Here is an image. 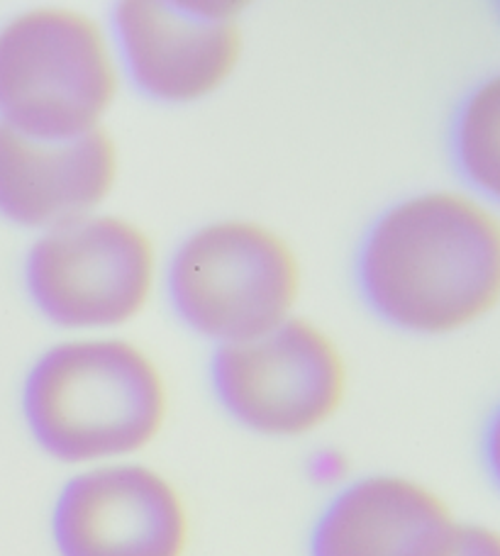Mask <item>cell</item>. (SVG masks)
Segmentation results:
<instances>
[{
	"mask_svg": "<svg viewBox=\"0 0 500 556\" xmlns=\"http://www.w3.org/2000/svg\"><path fill=\"white\" fill-rule=\"evenodd\" d=\"M359 298L396 332L442 340L500 311V211L462 186H429L382 207L352 260Z\"/></svg>",
	"mask_w": 500,
	"mask_h": 556,
	"instance_id": "obj_1",
	"label": "cell"
},
{
	"mask_svg": "<svg viewBox=\"0 0 500 556\" xmlns=\"http://www.w3.org/2000/svg\"><path fill=\"white\" fill-rule=\"evenodd\" d=\"M20 415L37 450L72 471L142 459L172 417V386L125 334H64L27 366Z\"/></svg>",
	"mask_w": 500,
	"mask_h": 556,
	"instance_id": "obj_2",
	"label": "cell"
},
{
	"mask_svg": "<svg viewBox=\"0 0 500 556\" xmlns=\"http://www.w3.org/2000/svg\"><path fill=\"white\" fill-rule=\"evenodd\" d=\"M105 20L74 5H37L0 25V125L39 139L108 127L123 93Z\"/></svg>",
	"mask_w": 500,
	"mask_h": 556,
	"instance_id": "obj_3",
	"label": "cell"
},
{
	"mask_svg": "<svg viewBox=\"0 0 500 556\" xmlns=\"http://www.w3.org/2000/svg\"><path fill=\"white\" fill-rule=\"evenodd\" d=\"M162 291L188 332L220 346L293 317L303 293V264L272 225L215 217L174 244L162 264Z\"/></svg>",
	"mask_w": 500,
	"mask_h": 556,
	"instance_id": "obj_4",
	"label": "cell"
},
{
	"mask_svg": "<svg viewBox=\"0 0 500 556\" xmlns=\"http://www.w3.org/2000/svg\"><path fill=\"white\" fill-rule=\"evenodd\" d=\"M162 264L147 227L98 211L35 235L23 283L35 311L64 334H117L154 301Z\"/></svg>",
	"mask_w": 500,
	"mask_h": 556,
	"instance_id": "obj_5",
	"label": "cell"
},
{
	"mask_svg": "<svg viewBox=\"0 0 500 556\" xmlns=\"http://www.w3.org/2000/svg\"><path fill=\"white\" fill-rule=\"evenodd\" d=\"M349 362L323 325L293 315L208 356V389L229 422L272 442L323 432L349 399Z\"/></svg>",
	"mask_w": 500,
	"mask_h": 556,
	"instance_id": "obj_6",
	"label": "cell"
},
{
	"mask_svg": "<svg viewBox=\"0 0 500 556\" xmlns=\"http://www.w3.org/2000/svg\"><path fill=\"white\" fill-rule=\"evenodd\" d=\"M242 13L229 0H120L105 23L125 86L172 108L213 98L242 64Z\"/></svg>",
	"mask_w": 500,
	"mask_h": 556,
	"instance_id": "obj_7",
	"label": "cell"
},
{
	"mask_svg": "<svg viewBox=\"0 0 500 556\" xmlns=\"http://www.w3.org/2000/svg\"><path fill=\"white\" fill-rule=\"evenodd\" d=\"M57 556H188L193 515L172 476L145 459L76 469L49 510Z\"/></svg>",
	"mask_w": 500,
	"mask_h": 556,
	"instance_id": "obj_8",
	"label": "cell"
},
{
	"mask_svg": "<svg viewBox=\"0 0 500 556\" xmlns=\"http://www.w3.org/2000/svg\"><path fill=\"white\" fill-rule=\"evenodd\" d=\"M462 518L433 485L400 471L352 476L310 522L305 556H449Z\"/></svg>",
	"mask_w": 500,
	"mask_h": 556,
	"instance_id": "obj_9",
	"label": "cell"
},
{
	"mask_svg": "<svg viewBox=\"0 0 500 556\" xmlns=\"http://www.w3.org/2000/svg\"><path fill=\"white\" fill-rule=\"evenodd\" d=\"M120 166L108 127L74 139H39L0 125V217L39 235L105 211Z\"/></svg>",
	"mask_w": 500,
	"mask_h": 556,
	"instance_id": "obj_10",
	"label": "cell"
},
{
	"mask_svg": "<svg viewBox=\"0 0 500 556\" xmlns=\"http://www.w3.org/2000/svg\"><path fill=\"white\" fill-rule=\"evenodd\" d=\"M459 186L500 211V68L459 98L447 130Z\"/></svg>",
	"mask_w": 500,
	"mask_h": 556,
	"instance_id": "obj_11",
	"label": "cell"
},
{
	"mask_svg": "<svg viewBox=\"0 0 500 556\" xmlns=\"http://www.w3.org/2000/svg\"><path fill=\"white\" fill-rule=\"evenodd\" d=\"M449 556H500V525L462 520Z\"/></svg>",
	"mask_w": 500,
	"mask_h": 556,
	"instance_id": "obj_12",
	"label": "cell"
},
{
	"mask_svg": "<svg viewBox=\"0 0 500 556\" xmlns=\"http://www.w3.org/2000/svg\"><path fill=\"white\" fill-rule=\"evenodd\" d=\"M478 456H482V469L488 483H491V489L500 498V401L493 405V410L488 413L484 422L482 442H478Z\"/></svg>",
	"mask_w": 500,
	"mask_h": 556,
	"instance_id": "obj_13",
	"label": "cell"
}]
</instances>
